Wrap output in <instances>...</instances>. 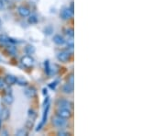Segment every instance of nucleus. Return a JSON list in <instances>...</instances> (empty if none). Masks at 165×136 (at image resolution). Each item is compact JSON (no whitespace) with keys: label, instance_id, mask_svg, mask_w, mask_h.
I'll return each instance as SVG.
<instances>
[{"label":"nucleus","instance_id":"1","mask_svg":"<svg viewBox=\"0 0 165 136\" xmlns=\"http://www.w3.org/2000/svg\"><path fill=\"white\" fill-rule=\"evenodd\" d=\"M52 124L57 128H63L67 125V120L66 119L60 117V116H56V117L52 118Z\"/></svg>","mask_w":165,"mask_h":136},{"label":"nucleus","instance_id":"2","mask_svg":"<svg viewBox=\"0 0 165 136\" xmlns=\"http://www.w3.org/2000/svg\"><path fill=\"white\" fill-rule=\"evenodd\" d=\"M70 58H71V53H69V50L68 51H62L57 54V59L62 63H67Z\"/></svg>","mask_w":165,"mask_h":136},{"label":"nucleus","instance_id":"3","mask_svg":"<svg viewBox=\"0 0 165 136\" xmlns=\"http://www.w3.org/2000/svg\"><path fill=\"white\" fill-rule=\"evenodd\" d=\"M56 113H57V116H60V117L64 118V119H69V118L72 116L71 109H68L59 108V109H57Z\"/></svg>","mask_w":165,"mask_h":136},{"label":"nucleus","instance_id":"4","mask_svg":"<svg viewBox=\"0 0 165 136\" xmlns=\"http://www.w3.org/2000/svg\"><path fill=\"white\" fill-rule=\"evenodd\" d=\"M45 106H46V109H45V110H44V113H43V116H42L41 122V123H39V124L38 125V127H37V129H36L37 132H39V131H41V128L44 126L45 122H46V120H47V116H48V112H49L50 105L47 104V105H45Z\"/></svg>","mask_w":165,"mask_h":136},{"label":"nucleus","instance_id":"5","mask_svg":"<svg viewBox=\"0 0 165 136\" xmlns=\"http://www.w3.org/2000/svg\"><path fill=\"white\" fill-rule=\"evenodd\" d=\"M73 13L70 10L69 8H64L61 11V18L64 19V21H68V19L73 18Z\"/></svg>","mask_w":165,"mask_h":136},{"label":"nucleus","instance_id":"6","mask_svg":"<svg viewBox=\"0 0 165 136\" xmlns=\"http://www.w3.org/2000/svg\"><path fill=\"white\" fill-rule=\"evenodd\" d=\"M21 64L24 65L25 67H31L32 65L34 64V60L32 57L29 56V55H27V56H24L21 58Z\"/></svg>","mask_w":165,"mask_h":136},{"label":"nucleus","instance_id":"7","mask_svg":"<svg viewBox=\"0 0 165 136\" xmlns=\"http://www.w3.org/2000/svg\"><path fill=\"white\" fill-rule=\"evenodd\" d=\"M58 106H59V108L71 109L73 108V103L67 99H61L58 101Z\"/></svg>","mask_w":165,"mask_h":136},{"label":"nucleus","instance_id":"8","mask_svg":"<svg viewBox=\"0 0 165 136\" xmlns=\"http://www.w3.org/2000/svg\"><path fill=\"white\" fill-rule=\"evenodd\" d=\"M18 14L20 15L21 17H23V18L29 17V15H31V10H29V9L27 7H24V6L18 7Z\"/></svg>","mask_w":165,"mask_h":136},{"label":"nucleus","instance_id":"9","mask_svg":"<svg viewBox=\"0 0 165 136\" xmlns=\"http://www.w3.org/2000/svg\"><path fill=\"white\" fill-rule=\"evenodd\" d=\"M16 81H17L16 77H14V75H12V74H7L6 75V78H5V82H6V84L11 85L16 84Z\"/></svg>","mask_w":165,"mask_h":136},{"label":"nucleus","instance_id":"10","mask_svg":"<svg viewBox=\"0 0 165 136\" xmlns=\"http://www.w3.org/2000/svg\"><path fill=\"white\" fill-rule=\"evenodd\" d=\"M62 91L65 94H72L73 92V85L67 83L62 87Z\"/></svg>","mask_w":165,"mask_h":136},{"label":"nucleus","instance_id":"11","mask_svg":"<svg viewBox=\"0 0 165 136\" xmlns=\"http://www.w3.org/2000/svg\"><path fill=\"white\" fill-rule=\"evenodd\" d=\"M53 42L58 45H62L64 42H65V40H64V38L62 36H61V35L57 34L53 37Z\"/></svg>","mask_w":165,"mask_h":136},{"label":"nucleus","instance_id":"12","mask_svg":"<svg viewBox=\"0 0 165 136\" xmlns=\"http://www.w3.org/2000/svg\"><path fill=\"white\" fill-rule=\"evenodd\" d=\"M24 93L28 98H33L34 96L36 95V89H35L34 87H28L24 91Z\"/></svg>","mask_w":165,"mask_h":136},{"label":"nucleus","instance_id":"13","mask_svg":"<svg viewBox=\"0 0 165 136\" xmlns=\"http://www.w3.org/2000/svg\"><path fill=\"white\" fill-rule=\"evenodd\" d=\"M0 117H1V120H7L9 117V110L6 108L2 109L1 113H0Z\"/></svg>","mask_w":165,"mask_h":136},{"label":"nucleus","instance_id":"14","mask_svg":"<svg viewBox=\"0 0 165 136\" xmlns=\"http://www.w3.org/2000/svg\"><path fill=\"white\" fill-rule=\"evenodd\" d=\"M3 100H4L5 103H6V104L10 105V104L13 103L14 98H13V97H12V95H11V94H7V95L3 98Z\"/></svg>","mask_w":165,"mask_h":136},{"label":"nucleus","instance_id":"15","mask_svg":"<svg viewBox=\"0 0 165 136\" xmlns=\"http://www.w3.org/2000/svg\"><path fill=\"white\" fill-rule=\"evenodd\" d=\"M9 42V38L7 36V35L2 34L0 35V43L1 44H7Z\"/></svg>","mask_w":165,"mask_h":136},{"label":"nucleus","instance_id":"16","mask_svg":"<svg viewBox=\"0 0 165 136\" xmlns=\"http://www.w3.org/2000/svg\"><path fill=\"white\" fill-rule=\"evenodd\" d=\"M25 53L27 54H33L35 53V48L32 46V45H29V46L25 48Z\"/></svg>","mask_w":165,"mask_h":136},{"label":"nucleus","instance_id":"17","mask_svg":"<svg viewBox=\"0 0 165 136\" xmlns=\"http://www.w3.org/2000/svg\"><path fill=\"white\" fill-rule=\"evenodd\" d=\"M16 83L19 85H26L28 84L27 80L25 79L24 77H17V81Z\"/></svg>","mask_w":165,"mask_h":136},{"label":"nucleus","instance_id":"18","mask_svg":"<svg viewBox=\"0 0 165 136\" xmlns=\"http://www.w3.org/2000/svg\"><path fill=\"white\" fill-rule=\"evenodd\" d=\"M7 51L9 53H11V54H15L17 53V49L15 46H13V45H9V46L7 47Z\"/></svg>","mask_w":165,"mask_h":136},{"label":"nucleus","instance_id":"19","mask_svg":"<svg viewBox=\"0 0 165 136\" xmlns=\"http://www.w3.org/2000/svg\"><path fill=\"white\" fill-rule=\"evenodd\" d=\"M17 135H18V136H26V135H28V132L24 128L19 129L17 132Z\"/></svg>","mask_w":165,"mask_h":136},{"label":"nucleus","instance_id":"20","mask_svg":"<svg viewBox=\"0 0 165 136\" xmlns=\"http://www.w3.org/2000/svg\"><path fill=\"white\" fill-rule=\"evenodd\" d=\"M29 22L31 23V24H35V23H37V22H38V18H37V17L35 16V15H31V16L29 18Z\"/></svg>","mask_w":165,"mask_h":136},{"label":"nucleus","instance_id":"21","mask_svg":"<svg viewBox=\"0 0 165 136\" xmlns=\"http://www.w3.org/2000/svg\"><path fill=\"white\" fill-rule=\"evenodd\" d=\"M65 33H66L67 36L73 38V35H74V33H73V29H72V28H68V29H65Z\"/></svg>","mask_w":165,"mask_h":136},{"label":"nucleus","instance_id":"22","mask_svg":"<svg viewBox=\"0 0 165 136\" xmlns=\"http://www.w3.org/2000/svg\"><path fill=\"white\" fill-rule=\"evenodd\" d=\"M29 119H31V120L33 122V120H35V118H36V113H35L34 110L32 109H29Z\"/></svg>","mask_w":165,"mask_h":136},{"label":"nucleus","instance_id":"23","mask_svg":"<svg viewBox=\"0 0 165 136\" xmlns=\"http://www.w3.org/2000/svg\"><path fill=\"white\" fill-rule=\"evenodd\" d=\"M50 63H49V61H46L45 62V71L47 72V74H50Z\"/></svg>","mask_w":165,"mask_h":136},{"label":"nucleus","instance_id":"24","mask_svg":"<svg viewBox=\"0 0 165 136\" xmlns=\"http://www.w3.org/2000/svg\"><path fill=\"white\" fill-rule=\"evenodd\" d=\"M6 87V82H5V80L0 78V89H3Z\"/></svg>","mask_w":165,"mask_h":136},{"label":"nucleus","instance_id":"25","mask_svg":"<svg viewBox=\"0 0 165 136\" xmlns=\"http://www.w3.org/2000/svg\"><path fill=\"white\" fill-rule=\"evenodd\" d=\"M52 31H53V29L52 27H48L45 29V33H47V34H51Z\"/></svg>","mask_w":165,"mask_h":136},{"label":"nucleus","instance_id":"26","mask_svg":"<svg viewBox=\"0 0 165 136\" xmlns=\"http://www.w3.org/2000/svg\"><path fill=\"white\" fill-rule=\"evenodd\" d=\"M58 135H62V136H65V135H68V133L66 132H62V131H61V132L58 133Z\"/></svg>","mask_w":165,"mask_h":136},{"label":"nucleus","instance_id":"27","mask_svg":"<svg viewBox=\"0 0 165 136\" xmlns=\"http://www.w3.org/2000/svg\"><path fill=\"white\" fill-rule=\"evenodd\" d=\"M68 83L73 85V75H71V77H70V78H69V80H68Z\"/></svg>","mask_w":165,"mask_h":136},{"label":"nucleus","instance_id":"28","mask_svg":"<svg viewBox=\"0 0 165 136\" xmlns=\"http://www.w3.org/2000/svg\"><path fill=\"white\" fill-rule=\"evenodd\" d=\"M70 10H71L73 13V3L71 4V7H70Z\"/></svg>","mask_w":165,"mask_h":136},{"label":"nucleus","instance_id":"29","mask_svg":"<svg viewBox=\"0 0 165 136\" xmlns=\"http://www.w3.org/2000/svg\"><path fill=\"white\" fill-rule=\"evenodd\" d=\"M3 4H4V2L2 1V0H0V9L3 8Z\"/></svg>","mask_w":165,"mask_h":136},{"label":"nucleus","instance_id":"30","mask_svg":"<svg viewBox=\"0 0 165 136\" xmlns=\"http://www.w3.org/2000/svg\"><path fill=\"white\" fill-rule=\"evenodd\" d=\"M43 94H44V95H45V94H47V89H45V88L43 89Z\"/></svg>","mask_w":165,"mask_h":136},{"label":"nucleus","instance_id":"31","mask_svg":"<svg viewBox=\"0 0 165 136\" xmlns=\"http://www.w3.org/2000/svg\"><path fill=\"white\" fill-rule=\"evenodd\" d=\"M0 24H1V21H0Z\"/></svg>","mask_w":165,"mask_h":136},{"label":"nucleus","instance_id":"32","mask_svg":"<svg viewBox=\"0 0 165 136\" xmlns=\"http://www.w3.org/2000/svg\"><path fill=\"white\" fill-rule=\"evenodd\" d=\"M0 61H1V59H0Z\"/></svg>","mask_w":165,"mask_h":136}]
</instances>
